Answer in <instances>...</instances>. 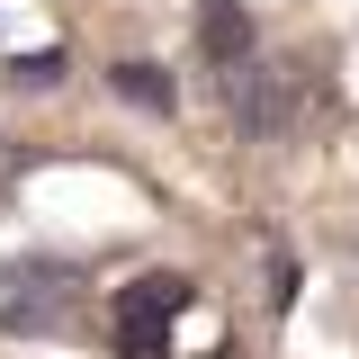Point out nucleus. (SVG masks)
<instances>
[{"label":"nucleus","mask_w":359,"mask_h":359,"mask_svg":"<svg viewBox=\"0 0 359 359\" xmlns=\"http://www.w3.org/2000/svg\"><path fill=\"white\" fill-rule=\"evenodd\" d=\"M297 278H306V269L287 261V252H278V261H269V314H287V306H297Z\"/></svg>","instance_id":"7"},{"label":"nucleus","mask_w":359,"mask_h":359,"mask_svg":"<svg viewBox=\"0 0 359 359\" xmlns=\"http://www.w3.org/2000/svg\"><path fill=\"white\" fill-rule=\"evenodd\" d=\"M63 72H72V54H63V45H45V54H18V63H9V90H54Z\"/></svg>","instance_id":"6"},{"label":"nucleus","mask_w":359,"mask_h":359,"mask_svg":"<svg viewBox=\"0 0 359 359\" xmlns=\"http://www.w3.org/2000/svg\"><path fill=\"white\" fill-rule=\"evenodd\" d=\"M216 99H224V117L252 135V144H287L297 117H306V72L252 45L243 63H224V72H216Z\"/></svg>","instance_id":"1"},{"label":"nucleus","mask_w":359,"mask_h":359,"mask_svg":"<svg viewBox=\"0 0 359 359\" xmlns=\"http://www.w3.org/2000/svg\"><path fill=\"white\" fill-rule=\"evenodd\" d=\"M108 90H117L126 108H144V117H180V81L162 63H144V54H117V63H108Z\"/></svg>","instance_id":"5"},{"label":"nucleus","mask_w":359,"mask_h":359,"mask_svg":"<svg viewBox=\"0 0 359 359\" xmlns=\"http://www.w3.org/2000/svg\"><path fill=\"white\" fill-rule=\"evenodd\" d=\"M252 45H261V18H252V0H198V54H207V72L243 63Z\"/></svg>","instance_id":"4"},{"label":"nucleus","mask_w":359,"mask_h":359,"mask_svg":"<svg viewBox=\"0 0 359 359\" xmlns=\"http://www.w3.org/2000/svg\"><path fill=\"white\" fill-rule=\"evenodd\" d=\"M0 332H63L72 306H81V269L54 261V252H18V261L0 269Z\"/></svg>","instance_id":"2"},{"label":"nucleus","mask_w":359,"mask_h":359,"mask_svg":"<svg viewBox=\"0 0 359 359\" xmlns=\"http://www.w3.org/2000/svg\"><path fill=\"white\" fill-rule=\"evenodd\" d=\"M180 314H189V278L180 269H144L135 287H117V351L126 359H162Z\"/></svg>","instance_id":"3"}]
</instances>
